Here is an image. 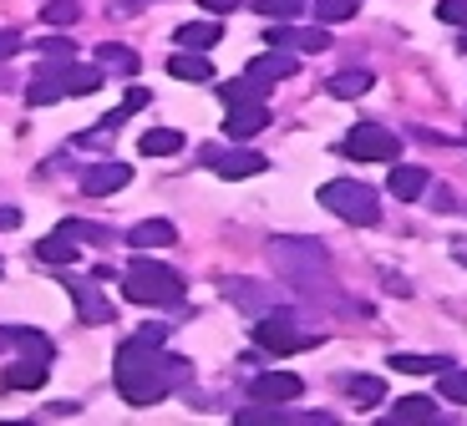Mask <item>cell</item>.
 <instances>
[{
    "mask_svg": "<svg viewBox=\"0 0 467 426\" xmlns=\"http://www.w3.org/2000/svg\"><path fill=\"white\" fill-rule=\"evenodd\" d=\"M269 127V107L265 102H234L229 117H223V138L229 142H249Z\"/></svg>",
    "mask_w": 467,
    "mask_h": 426,
    "instance_id": "cell-9",
    "label": "cell"
},
{
    "mask_svg": "<svg viewBox=\"0 0 467 426\" xmlns=\"http://www.w3.org/2000/svg\"><path fill=\"white\" fill-rule=\"evenodd\" d=\"M107 71L102 67H82V61H71L67 77H61V87H67V97H92L97 87H102Z\"/></svg>",
    "mask_w": 467,
    "mask_h": 426,
    "instance_id": "cell-23",
    "label": "cell"
},
{
    "mask_svg": "<svg viewBox=\"0 0 467 426\" xmlns=\"http://www.w3.org/2000/svg\"><path fill=\"white\" fill-rule=\"evenodd\" d=\"M254 346L269 350V356H295V350H316V346H320V335H300L290 320H280V315H259Z\"/></svg>",
    "mask_w": 467,
    "mask_h": 426,
    "instance_id": "cell-6",
    "label": "cell"
},
{
    "mask_svg": "<svg viewBox=\"0 0 467 426\" xmlns=\"http://www.w3.org/2000/svg\"><path fill=\"white\" fill-rule=\"evenodd\" d=\"M67 279V289H71V300H77V320L82 325H112V305H107V295L102 289H92V285H82V279H71V275H61Z\"/></svg>",
    "mask_w": 467,
    "mask_h": 426,
    "instance_id": "cell-10",
    "label": "cell"
},
{
    "mask_svg": "<svg viewBox=\"0 0 467 426\" xmlns=\"http://www.w3.org/2000/svg\"><path fill=\"white\" fill-rule=\"evenodd\" d=\"M112 5V16H128V11H142V5H152V0H107Z\"/></svg>",
    "mask_w": 467,
    "mask_h": 426,
    "instance_id": "cell-42",
    "label": "cell"
},
{
    "mask_svg": "<svg viewBox=\"0 0 467 426\" xmlns=\"http://www.w3.org/2000/svg\"><path fill=\"white\" fill-rule=\"evenodd\" d=\"M61 97H67L61 77H36L31 87H26V102H31V107H51V102H61Z\"/></svg>",
    "mask_w": 467,
    "mask_h": 426,
    "instance_id": "cell-28",
    "label": "cell"
},
{
    "mask_svg": "<svg viewBox=\"0 0 467 426\" xmlns=\"http://www.w3.org/2000/svg\"><path fill=\"white\" fill-rule=\"evenodd\" d=\"M386 183H391V193H397V198H407V203H411V198H421L427 188H432V173H427V168H411V162H397Z\"/></svg>",
    "mask_w": 467,
    "mask_h": 426,
    "instance_id": "cell-16",
    "label": "cell"
},
{
    "mask_svg": "<svg viewBox=\"0 0 467 426\" xmlns=\"http://www.w3.org/2000/svg\"><path fill=\"white\" fill-rule=\"evenodd\" d=\"M340 152H346L350 162H397L401 142L391 138L386 127H376V122H356L346 132V142H340Z\"/></svg>",
    "mask_w": 467,
    "mask_h": 426,
    "instance_id": "cell-5",
    "label": "cell"
},
{
    "mask_svg": "<svg viewBox=\"0 0 467 426\" xmlns=\"http://www.w3.org/2000/svg\"><path fill=\"white\" fill-rule=\"evenodd\" d=\"M295 67H300V61H295V51H265V57H254L244 71H249V77H259L265 87H275V81L295 77Z\"/></svg>",
    "mask_w": 467,
    "mask_h": 426,
    "instance_id": "cell-14",
    "label": "cell"
},
{
    "mask_svg": "<svg viewBox=\"0 0 467 426\" xmlns=\"http://www.w3.org/2000/svg\"><path fill=\"white\" fill-rule=\"evenodd\" d=\"M326 47H330L326 26H300V31H295V51H305V57H320Z\"/></svg>",
    "mask_w": 467,
    "mask_h": 426,
    "instance_id": "cell-33",
    "label": "cell"
},
{
    "mask_svg": "<svg viewBox=\"0 0 467 426\" xmlns=\"http://www.w3.org/2000/svg\"><path fill=\"white\" fill-rule=\"evenodd\" d=\"M203 162H209L219 178H229V183L254 178V173H265V168H269L265 152H254V148H209V152H203Z\"/></svg>",
    "mask_w": 467,
    "mask_h": 426,
    "instance_id": "cell-7",
    "label": "cell"
},
{
    "mask_svg": "<svg viewBox=\"0 0 467 426\" xmlns=\"http://www.w3.org/2000/svg\"><path fill=\"white\" fill-rule=\"evenodd\" d=\"M376 87V77L366 67H350V71H336V77H330V87L326 92L336 97V102H356V97H366Z\"/></svg>",
    "mask_w": 467,
    "mask_h": 426,
    "instance_id": "cell-15",
    "label": "cell"
},
{
    "mask_svg": "<svg viewBox=\"0 0 467 426\" xmlns=\"http://www.w3.org/2000/svg\"><path fill=\"white\" fill-rule=\"evenodd\" d=\"M203 11H213V16H229V11H239V0H199Z\"/></svg>",
    "mask_w": 467,
    "mask_h": 426,
    "instance_id": "cell-41",
    "label": "cell"
},
{
    "mask_svg": "<svg viewBox=\"0 0 467 426\" xmlns=\"http://www.w3.org/2000/svg\"><path fill=\"white\" fill-rule=\"evenodd\" d=\"M148 102H152V92H148V87H128V97H122V107H117V112H122V117H132V112H142Z\"/></svg>",
    "mask_w": 467,
    "mask_h": 426,
    "instance_id": "cell-38",
    "label": "cell"
},
{
    "mask_svg": "<svg viewBox=\"0 0 467 426\" xmlns=\"http://www.w3.org/2000/svg\"><path fill=\"white\" fill-rule=\"evenodd\" d=\"M391 370H401V376H442L447 356H391Z\"/></svg>",
    "mask_w": 467,
    "mask_h": 426,
    "instance_id": "cell-25",
    "label": "cell"
},
{
    "mask_svg": "<svg viewBox=\"0 0 467 426\" xmlns=\"http://www.w3.org/2000/svg\"><path fill=\"white\" fill-rule=\"evenodd\" d=\"M254 11L265 16V21H300L305 0H254Z\"/></svg>",
    "mask_w": 467,
    "mask_h": 426,
    "instance_id": "cell-32",
    "label": "cell"
},
{
    "mask_svg": "<svg viewBox=\"0 0 467 426\" xmlns=\"http://www.w3.org/2000/svg\"><path fill=\"white\" fill-rule=\"evenodd\" d=\"M219 289L244 315H275V289H269V285H254V279H223Z\"/></svg>",
    "mask_w": 467,
    "mask_h": 426,
    "instance_id": "cell-11",
    "label": "cell"
},
{
    "mask_svg": "<svg viewBox=\"0 0 467 426\" xmlns=\"http://www.w3.org/2000/svg\"><path fill=\"white\" fill-rule=\"evenodd\" d=\"M219 97H223V102H265V97H269V87H265V81H259V77H249V71H244V77H239V81H223V87H219Z\"/></svg>",
    "mask_w": 467,
    "mask_h": 426,
    "instance_id": "cell-24",
    "label": "cell"
},
{
    "mask_svg": "<svg viewBox=\"0 0 467 426\" xmlns=\"http://www.w3.org/2000/svg\"><path fill=\"white\" fill-rule=\"evenodd\" d=\"M97 61H102V71H117V77H138V51L132 47H122V41H102L97 47Z\"/></svg>",
    "mask_w": 467,
    "mask_h": 426,
    "instance_id": "cell-20",
    "label": "cell"
},
{
    "mask_svg": "<svg viewBox=\"0 0 467 426\" xmlns=\"http://www.w3.org/2000/svg\"><path fill=\"white\" fill-rule=\"evenodd\" d=\"M265 36H269V47H295V26L290 21H275Z\"/></svg>",
    "mask_w": 467,
    "mask_h": 426,
    "instance_id": "cell-39",
    "label": "cell"
},
{
    "mask_svg": "<svg viewBox=\"0 0 467 426\" xmlns=\"http://www.w3.org/2000/svg\"><path fill=\"white\" fill-rule=\"evenodd\" d=\"M138 148L148 152V158H173V152L183 148V132H178V127H148L138 138Z\"/></svg>",
    "mask_w": 467,
    "mask_h": 426,
    "instance_id": "cell-21",
    "label": "cell"
},
{
    "mask_svg": "<svg viewBox=\"0 0 467 426\" xmlns=\"http://www.w3.org/2000/svg\"><path fill=\"white\" fill-rule=\"evenodd\" d=\"M219 36H223L219 21H188V26H178L173 41L183 51H213V47H219Z\"/></svg>",
    "mask_w": 467,
    "mask_h": 426,
    "instance_id": "cell-19",
    "label": "cell"
},
{
    "mask_svg": "<svg viewBox=\"0 0 467 426\" xmlns=\"http://www.w3.org/2000/svg\"><path fill=\"white\" fill-rule=\"evenodd\" d=\"M437 391H442L447 401L467 406V370H452V366H447V370H442V386H437Z\"/></svg>",
    "mask_w": 467,
    "mask_h": 426,
    "instance_id": "cell-34",
    "label": "cell"
},
{
    "mask_svg": "<svg viewBox=\"0 0 467 426\" xmlns=\"http://www.w3.org/2000/svg\"><path fill=\"white\" fill-rule=\"evenodd\" d=\"M122 183H132L128 162H97V168H87V173H82V193L87 198H107V193H117Z\"/></svg>",
    "mask_w": 467,
    "mask_h": 426,
    "instance_id": "cell-12",
    "label": "cell"
},
{
    "mask_svg": "<svg viewBox=\"0 0 467 426\" xmlns=\"http://www.w3.org/2000/svg\"><path fill=\"white\" fill-rule=\"evenodd\" d=\"M320 208H330L336 219L356 223V229H371L381 223V198L371 183H356V178H336V183H320Z\"/></svg>",
    "mask_w": 467,
    "mask_h": 426,
    "instance_id": "cell-3",
    "label": "cell"
},
{
    "mask_svg": "<svg viewBox=\"0 0 467 426\" xmlns=\"http://www.w3.org/2000/svg\"><path fill=\"white\" fill-rule=\"evenodd\" d=\"M36 259L41 265H51V269H67V265H77V239L71 234H47V239L36 244Z\"/></svg>",
    "mask_w": 467,
    "mask_h": 426,
    "instance_id": "cell-18",
    "label": "cell"
},
{
    "mask_svg": "<svg viewBox=\"0 0 467 426\" xmlns=\"http://www.w3.org/2000/svg\"><path fill=\"white\" fill-rule=\"evenodd\" d=\"M122 295H128V305H173V300H183V279L168 265L132 259V269L122 275Z\"/></svg>",
    "mask_w": 467,
    "mask_h": 426,
    "instance_id": "cell-4",
    "label": "cell"
},
{
    "mask_svg": "<svg viewBox=\"0 0 467 426\" xmlns=\"http://www.w3.org/2000/svg\"><path fill=\"white\" fill-rule=\"evenodd\" d=\"M47 386V360L31 356V360H16V366H5V376H0V391H41Z\"/></svg>",
    "mask_w": 467,
    "mask_h": 426,
    "instance_id": "cell-13",
    "label": "cell"
},
{
    "mask_svg": "<svg viewBox=\"0 0 467 426\" xmlns=\"http://www.w3.org/2000/svg\"><path fill=\"white\" fill-rule=\"evenodd\" d=\"M462 51H467V26H462Z\"/></svg>",
    "mask_w": 467,
    "mask_h": 426,
    "instance_id": "cell-44",
    "label": "cell"
},
{
    "mask_svg": "<svg viewBox=\"0 0 467 426\" xmlns=\"http://www.w3.org/2000/svg\"><path fill=\"white\" fill-rule=\"evenodd\" d=\"M41 57H47V61H71V57H77V47H71L67 36H47V41H41Z\"/></svg>",
    "mask_w": 467,
    "mask_h": 426,
    "instance_id": "cell-37",
    "label": "cell"
},
{
    "mask_svg": "<svg viewBox=\"0 0 467 426\" xmlns=\"http://www.w3.org/2000/svg\"><path fill=\"white\" fill-rule=\"evenodd\" d=\"M310 11H316L320 26H340L356 16V0H310Z\"/></svg>",
    "mask_w": 467,
    "mask_h": 426,
    "instance_id": "cell-29",
    "label": "cell"
},
{
    "mask_svg": "<svg viewBox=\"0 0 467 426\" xmlns=\"http://www.w3.org/2000/svg\"><path fill=\"white\" fill-rule=\"evenodd\" d=\"M437 21H447V26L462 31L467 26V0H437Z\"/></svg>",
    "mask_w": 467,
    "mask_h": 426,
    "instance_id": "cell-36",
    "label": "cell"
},
{
    "mask_svg": "<svg viewBox=\"0 0 467 426\" xmlns=\"http://www.w3.org/2000/svg\"><path fill=\"white\" fill-rule=\"evenodd\" d=\"M117 396L128 406H152L163 401L168 391H173V376H183V360L163 356L158 350V340H148V335H132V340H122L117 346Z\"/></svg>",
    "mask_w": 467,
    "mask_h": 426,
    "instance_id": "cell-1",
    "label": "cell"
},
{
    "mask_svg": "<svg viewBox=\"0 0 467 426\" xmlns=\"http://www.w3.org/2000/svg\"><path fill=\"white\" fill-rule=\"evenodd\" d=\"M168 77H178V81H213V61H203L199 51L178 47V57L168 61Z\"/></svg>",
    "mask_w": 467,
    "mask_h": 426,
    "instance_id": "cell-22",
    "label": "cell"
},
{
    "mask_svg": "<svg viewBox=\"0 0 467 426\" xmlns=\"http://www.w3.org/2000/svg\"><path fill=\"white\" fill-rule=\"evenodd\" d=\"M21 223V208H0V234H11Z\"/></svg>",
    "mask_w": 467,
    "mask_h": 426,
    "instance_id": "cell-43",
    "label": "cell"
},
{
    "mask_svg": "<svg viewBox=\"0 0 467 426\" xmlns=\"http://www.w3.org/2000/svg\"><path fill=\"white\" fill-rule=\"evenodd\" d=\"M269 265L280 269L295 289H326L330 285V254L320 239H305V234H280L269 239Z\"/></svg>",
    "mask_w": 467,
    "mask_h": 426,
    "instance_id": "cell-2",
    "label": "cell"
},
{
    "mask_svg": "<svg viewBox=\"0 0 467 426\" xmlns=\"http://www.w3.org/2000/svg\"><path fill=\"white\" fill-rule=\"evenodd\" d=\"M381 396H386V380L381 376H356V380H350V401H356V406H381Z\"/></svg>",
    "mask_w": 467,
    "mask_h": 426,
    "instance_id": "cell-30",
    "label": "cell"
},
{
    "mask_svg": "<svg viewBox=\"0 0 467 426\" xmlns=\"http://www.w3.org/2000/svg\"><path fill=\"white\" fill-rule=\"evenodd\" d=\"M391 416H397V421H432L437 401H432V396H401V401L391 406Z\"/></svg>",
    "mask_w": 467,
    "mask_h": 426,
    "instance_id": "cell-27",
    "label": "cell"
},
{
    "mask_svg": "<svg viewBox=\"0 0 467 426\" xmlns=\"http://www.w3.org/2000/svg\"><path fill=\"white\" fill-rule=\"evenodd\" d=\"M0 335H5V340H16V346H21V350H31V356L51 360V340H47V335H41V330H26V325H5V330H0Z\"/></svg>",
    "mask_w": 467,
    "mask_h": 426,
    "instance_id": "cell-26",
    "label": "cell"
},
{
    "mask_svg": "<svg viewBox=\"0 0 467 426\" xmlns=\"http://www.w3.org/2000/svg\"><path fill=\"white\" fill-rule=\"evenodd\" d=\"M57 229H61V234H71V239H92V244H107V229H92V223H82V219H61Z\"/></svg>",
    "mask_w": 467,
    "mask_h": 426,
    "instance_id": "cell-35",
    "label": "cell"
},
{
    "mask_svg": "<svg viewBox=\"0 0 467 426\" xmlns=\"http://www.w3.org/2000/svg\"><path fill=\"white\" fill-rule=\"evenodd\" d=\"M173 239H178V229L168 219H148V223H132V229H128L132 249H168Z\"/></svg>",
    "mask_w": 467,
    "mask_h": 426,
    "instance_id": "cell-17",
    "label": "cell"
},
{
    "mask_svg": "<svg viewBox=\"0 0 467 426\" xmlns=\"http://www.w3.org/2000/svg\"><path fill=\"white\" fill-rule=\"evenodd\" d=\"M16 51H21V36H16V31H0V61H11Z\"/></svg>",
    "mask_w": 467,
    "mask_h": 426,
    "instance_id": "cell-40",
    "label": "cell"
},
{
    "mask_svg": "<svg viewBox=\"0 0 467 426\" xmlns=\"http://www.w3.org/2000/svg\"><path fill=\"white\" fill-rule=\"evenodd\" d=\"M249 396H254V401H269V406H290L305 396V380L290 376V370H265V376L249 380Z\"/></svg>",
    "mask_w": 467,
    "mask_h": 426,
    "instance_id": "cell-8",
    "label": "cell"
},
{
    "mask_svg": "<svg viewBox=\"0 0 467 426\" xmlns=\"http://www.w3.org/2000/svg\"><path fill=\"white\" fill-rule=\"evenodd\" d=\"M77 16H82V5H77V0H47V11H41V21H47L51 31H67V26L77 21Z\"/></svg>",
    "mask_w": 467,
    "mask_h": 426,
    "instance_id": "cell-31",
    "label": "cell"
}]
</instances>
